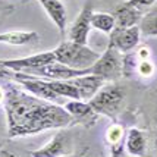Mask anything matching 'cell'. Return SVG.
I'll return each instance as SVG.
<instances>
[{
    "label": "cell",
    "instance_id": "4",
    "mask_svg": "<svg viewBox=\"0 0 157 157\" xmlns=\"http://www.w3.org/2000/svg\"><path fill=\"white\" fill-rule=\"evenodd\" d=\"M91 75L101 76L106 82H115L123 75V57L121 52L112 44L107 46L98 60L90 68Z\"/></svg>",
    "mask_w": 157,
    "mask_h": 157
},
{
    "label": "cell",
    "instance_id": "10",
    "mask_svg": "<svg viewBox=\"0 0 157 157\" xmlns=\"http://www.w3.org/2000/svg\"><path fill=\"white\" fill-rule=\"evenodd\" d=\"M65 110L74 119V123H79L84 126H93L97 122V115L88 101L82 100H71L65 104Z\"/></svg>",
    "mask_w": 157,
    "mask_h": 157
},
{
    "label": "cell",
    "instance_id": "16",
    "mask_svg": "<svg viewBox=\"0 0 157 157\" xmlns=\"http://www.w3.org/2000/svg\"><path fill=\"white\" fill-rule=\"evenodd\" d=\"M40 34L35 31H7L0 34V43L12 44V46H24L31 41H38Z\"/></svg>",
    "mask_w": 157,
    "mask_h": 157
},
{
    "label": "cell",
    "instance_id": "5",
    "mask_svg": "<svg viewBox=\"0 0 157 157\" xmlns=\"http://www.w3.org/2000/svg\"><path fill=\"white\" fill-rule=\"evenodd\" d=\"M52 62H56L55 53L53 52H44V53H38V55H33L29 57H21V59H7V60H0V65L7 69H12L15 72H21V71H35L38 68H43Z\"/></svg>",
    "mask_w": 157,
    "mask_h": 157
},
{
    "label": "cell",
    "instance_id": "2",
    "mask_svg": "<svg viewBox=\"0 0 157 157\" xmlns=\"http://www.w3.org/2000/svg\"><path fill=\"white\" fill-rule=\"evenodd\" d=\"M53 53H55L56 62L79 71L91 68L100 57V55L88 46L76 44L72 41H62L53 50Z\"/></svg>",
    "mask_w": 157,
    "mask_h": 157
},
{
    "label": "cell",
    "instance_id": "21",
    "mask_svg": "<svg viewBox=\"0 0 157 157\" xmlns=\"http://www.w3.org/2000/svg\"><path fill=\"white\" fill-rule=\"evenodd\" d=\"M13 76L15 75V71H12V69H7L5 68V66H2L0 65V78H6V76Z\"/></svg>",
    "mask_w": 157,
    "mask_h": 157
},
{
    "label": "cell",
    "instance_id": "25",
    "mask_svg": "<svg viewBox=\"0 0 157 157\" xmlns=\"http://www.w3.org/2000/svg\"><path fill=\"white\" fill-rule=\"evenodd\" d=\"M156 148H157V138H156Z\"/></svg>",
    "mask_w": 157,
    "mask_h": 157
},
{
    "label": "cell",
    "instance_id": "22",
    "mask_svg": "<svg viewBox=\"0 0 157 157\" xmlns=\"http://www.w3.org/2000/svg\"><path fill=\"white\" fill-rule=\"evenodd\" d=\"M0 157H18V156H15L13 153H10V151L2 150V151H0Z\"/></svg>",
    "mask_w": 157,
    "mask_h": 157
},
{
    "label": "cell",
    "instance_id": "7",
    "mask_svg": "<svg viewBox=\"0 0 157 157\" xmlns=\"http://www.w3.org/2000/svg\"><path fill=\"white\" fill-rule=\"evenodd\" d=\"M72 153V143L68 132L60 131L44 147L29 151L31 157H68Z\"/></svg>",
    "mask_w": 157,
    "mask_h": 157
},
{
    "label": "cell",
    "instance_id": "6",
    "mask_svg": "<svg viewBox=\"0 0 157 157\" xmlns=\"http://www.w3.org/2000/svg\"><path fill=\"white\" fill-rule=\"evenodd\" d=\"M33 74L38 75V78H44V79H53V81H69L78 76L90 75V68L79 71V69L69 68L66 65H62L59 62H52L43 68H38L35 71H31Z\"/></svg>",
    "mask_w": 157,
    "mask_h": 157
},
{
    "label": "cell",
    "instance_id": "15",
    "mask_svg": "<svg viewBox=\"0 0 157 157\" xmlns=\"http://www.w3.org/2000/svg\"><path fill=\"white\" fill-rule=\"evenodd\" d=\"M147 148V138L141 129L131 128L125 137V150L128 154L134 157H143Z\"/></svg>",
    "mask_w": 157,
    "mask_h": 157
},
{
    "label": "cell",
    "instance_id": "24",
    "mask_svg": "<svg viewBox=\"0 0 157 157\" xmlns=\"http://www.w3.org/2000/svg\"><path fill=\"white\" fill-rule=\"evenodd\" d=\"M156 123H157V112H156Z\"/></svg>",
    "mask_w": 157,
    "mask_h": 157
},
{
    "label": "cell",
    "instance_id": "17",
    "mask_svg": "<svg viewBox=\"0 0 157 157\" xmlns=\"http://www.w3.org/2000/svg\"><path fill=\"white\" fill-rule=\"evenodd\" d=\"M91 27L109 34L115 29V18L112 13H106V12H98V13H93L91 16Z\"/></svg>",
    "mask_w": 157,
    "mask_h": 157
},
{
    "label": "cell",
    "instance_id": "19",
    "mask_svg": "<svg viewBox=\"0 0 157 157\" xmlns=\"http://www.w3.org/2000/svg\"><path fill=\"white\" fill-rule=\"evenodd\" d=\"M154 72H156V66H154V63L150 59H145V60L140 59V62H138V65H137V69H135V74H138V75L143 76V78H151V76L154 75Z\"/></svg>",
    "mask_w": 157,
    "mask_h": 157
},
{
    "label": "cell",
    "instance_id": "26",
    "mask_svg": "<svg viewBox=\"0 0 157 157\" xmlns=\"http://www.w3.org/2000/svg\"><path fill=\"white\" fill-rule=\"evenodd\" d=\"M68 157H71V156H68Z\"/></svg>",
    "mask_w": 157,
    "mask_h": 157
},
{
    "label": "cell",
    "instance_id": "9",
    "mask_svg": "<svg viewBox=\"0 0 157 157\" xmlns=\"http://www.w3.org/2000/svg\"><path fill=\"white\" fill-rule=\"evenodd\" d=\"M140 37H141V31L140 27H131L126 29H119L115 28L110 33V43L113 47H116L121 53H129L131 50L138 46L140 43Z\"/></svg>",
    "mask_w": 157,
    "mask_h": 157
},
{
    "label": "cell",
    "instance_id": "13",
    "mask_svg": "<svg viewBox=\"0 0 157 157\" xmlns=\"http://www.w3.org/2000/svg\"><path fill=\"white\" fill-rule=\"evenodd\" d=\"M125 128L119 123H112L106 129V141L110 147L112 157H123L125 156Z\"/></svg>",
    "mask_w": 157,
    "mask_h": 157
},
{
    "label": "cell",
    "instance_id": "18",
    "mask_svg": "<svg viewBox=\"0 0 157 157\" xmlns=\"http://www.w3.org/2000/svg\"><path fill=\"white\" fill-rule=\"evenodd\" d=\"M140 31L144 37H157V9L143 15L140 22Z\"/></svg>",
    "mask_w": 157,
    "mask_h": 157
},
{
    "label": "cell",
    "instance_id": "20",
    "mask_svg": "<svg viewBox=\"0 0 157 157\" xmlns=\"http://www.w3.org/2000/svg\"><path fill=\"white\" fill-rule=\"evenodd\" d=\"M156 0H126V3L131 5V6H135V7H147V6H151Z\"/></svg>",
    "mask_w": 157,
    "mask_h": 157
},
{
    "label": "cell",
    "instance_id": "11",
    "mask_svg": "<svg viewBox=\"0 0 157 157\" xmlns=\"http://www.w3.org/2000/svg\"><path fill=\"white\" fill-rule=\"evenodd\" d=\"M113 18H115V28L119 29H126L131 27H137V24L141 22L143 19V13L141 9L135 6H131L126 2L119 5V6L113 10Z\"/></svg>",
    "mask_w": 157,
    "mask_h": 157
},
{
    "label": "cell",
    "instance_id": "23",
    "mask_svg": "<svg viewBox=\"0 0 157 157\" xmlns=\"http://www.w3.org/2000/svg\"><path fill=\"white\" fill-rule=\"evenodd\" d=\"M5 98H6V91L3 88H0V106L5 104Z\"/></svg>",
    "mask_w": 157,
    "mask_h": 157
},
{
    "label": "cell",
    "instance_id": "3",
    "mask_svg": "<svg viewBox=\"0 0 157 157\" xmlns=\"http://www.w3.org/2000/svg\"><path fill=\"white\" fill-rule=\"evenodd\" d=\"M123 98L125 91L117 84L109 82V85H103L101 90L88 103L97 115H104L110 117L113 122H116V116L121 112Z\"/></svg>",
    "mask_w": 157,
    "mask_h": 157
},
{
    "label": "cell",
    "instance_id": "8",
    "mask_svg": "<svg viewBox=\"0 0 157 157\" xmlns=\"http://www.w3.org/2000/svg\"><path fill=\"white\" fill-rule=\"evenodd\" d=\"M91 16H93V5L88 2L82 7V10L79 12L76 21L72 24V27L69 28V40L72 43L87 46L88 34L93 28L91 27Z\"/></svg>",
    "mask_w": 157,
    "mask_h": 157
},
{
    "label": "cell",
    "instance_id": "12",
    "mask_svg": "<svg viewBox=\"0 0 157 157\" xmlns=\"http://www.w3.org/2000/svg\"><path fill=\"white\" fill-rule=\"evenodd\" d=\"M69 82H72L76 87L78 93H79V98L82 101H90L97 93L101 90V87L106 84V81L101 76L98 75H84L78 76L74 79H69Z\"/></svg>",
    "mask_w": 157,
    "mask_h": 157
},
{
    "label": "cell",
    "instance_id": "14",
    "mask_svg": "<svg viewBox=\"0 0 157 157\" xmlns=\"http://www.w3.org/2000/svg\"><path fill=\"white\" fill-rule=\"evenodd\" d=\"M46 13L50 16V19L56 24L60 35L65 34L66 29V9L62 5L60 0H38Z\"/></svg>",
    "mask_w": 157,
    "mask_h": 157
},
{
    "label": "cell",
    "instance_id": "1",
    "mask_svg": "<svg viewBox=\"0 0 157 157\" xmlns=\"http://www.w3.org/2000/svg\"><path fill=\"white\" fill-rule=\"evenodd\" d=\"M9 138L35 135L41 131L60 129L74 123L65 107L41 100L18 88H7L5 98Z\"/></svg>",
    "mask_w": 157,
    "mask_h": 157
}]
</instances>
